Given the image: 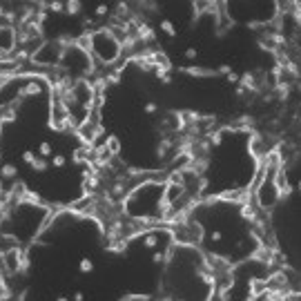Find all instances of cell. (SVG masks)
<instances>
[{
  "label": "cell",
  "instance_id": "17",
  "mask_svg": "<svg viewBox=\"0 0 301 301\" xmlns=\"http://www.w3.org/2000/svg\"><path fill=\"white\" fill-rule=\"evenodd\" d=\"M32 168H34L36 172H45V170L49 168V163L45 161V158H36V161H34V165H32Z\"/></svg>",
  "mask_w": 301,
  "mask_h": 301
},
{
  "label": "cell",
  "instance_id": "21",
  "mask_svg": "<svg viewBox=\"0 0 301 301\" xmlns=\"http://www.w3.org/2000/svg\"><path fill=\"white\" fill-rule=\"evenodd\" d=\"M65 161H67V158H65L63 154H56V156H52V165H54V168H63V165H65Z\"/></svg>",
  "mask_w": 301,
  "mask_h": 301
},
{
  "label": "cell",
  "instance_id": "3",
  "mask_svg": "<svg viewBox=\"0 0 301 301\" xmlns=\"http://www.w3.org/2000/svg\"><path fill=\"white\" fill-rule=\"evenodd\" d=\"M248 152H250V156L254 158L257 165H263V163H266V156H268L270 147L266 145V141H263L261 132H254L252 136L248 138Z\"/></svg>",
  "mask_w": 301,
  "mask_h": 301
},
{
  "label": "cell",
  "instance_id": "18",
  "mask_svg": "<svg viewBox=\"0 0 301 301\" xmlns=\"http://www.w3.org/2000/svg\"><path fill=\"white\" fill-rule=\"evenodd\" d=\"M47 9L54 11V14H58V11L65 9V3H58V0H54V3H47Z\"/></svg>",
  "mask_w": 301,
  "mask_h": 301
},
{
  "label": "cell",
  "instance_id": "20",
  "mask_svg": "<svg viewBox=\"0 0 301 301\" xmlns=\"http://www.w3.org/2000/svg\"><path fill=\"white\" fill-rule=\"evenodd\" d=\"M91 270H94V263H91L89 259H83V261H81V272L87 274V272H91Z\"/></svg>",
  "mask_w": 301,
  "mask_h": 301
},
{
  "label": "cell",
  "instance_id": "11",
  "mask_svg": "<svg viewBox=\"0 0 301 301\" xmlns=\"http://www.w3.org/2000/svg\"><path fill=\"white\" fill-rule=\"evenodd\" d=\"M158 241H161V232L158 230H150L143 235V245L145 248H156Z\"/></svg>",
  "mask_w": 301,
  "mask_h": 301
},
{
  "label": "cell",
  "instance_id": "1",
  "mask_svg": "<svg viewBox=\"0 0 301 301\" xmlns=\"http://www.w3.org/2000/svg\"><path fill=\"white\" fill-rule=\"evenodd\" d=\"M168 232H170L172 241L176 245H183V248H199L203 243V225L192 217L176 221L174 225L168 228Z\"/></svg>",
  "mask_w": 301,
  "mask_h": 301
},
{
  "label": "cell",
  "instance_id": "2",
  "mask_svg": "<svg viewBox=\"0 0 301 301\" xmlns=\"http://www.w3.org/2000/svg\"><path fill=\"white\" fill-rule=\"evenodd\" d=\"M67 121H70V109L60 101V96L52 94L49 96V125L56 132H65V130H70V127H67Z\"/></svg>",
  "mask_w": 301,
  "mask_h": 301
},
{
  "label": "cell",
  "instance_id": "5",
  "mask_svg": "<svg viewBox=\"0 0 301 301\" xmlns=\"http://www.w3.org/2000/svg\"><path fill=\"white\" fill-rule=\"evenodd\" d=\"M272 183H274V188H277V192H279L281 199H284V196L288 199V196L292 194V186L288 183V168H286V165H281V168L274 172Z\"/></svg>",
  "mask_w": 301,
  "mask_h": 301
},
{
  "label": "cell",
  "instance_id": "6",
  "mask_svg": "<svg viewBox=\"0 0 301 301\" xmlns=\"http://www.w3.org/2000/svg\"><path fill=\"white\" fill-rule=\"evenodd\" d=\"M248 288H250V294H248V299H245V301H257L259 297H266V292H268V281L261 279V277H250Z\"/></svg>",
  "mask_w": 301,
  "mask_h": 301
},
{
  "label": "cell",
  "instance_id": "10",
  "mask_svg": "<svg viewBox=\"0 0 301 301\" xmlns=\"http://www.w3.org/2000/svg\"><path fill=\"white\" fill-rule=\"evenodd\" d=\"M18 176V168L11 163H5L0 165V181H14Z\"/></svg>",
  "mask_w": 301,
  "mask_h": 301
},
{
  "label": "cell",
  "instance_id": "15",
  "mask_svg": "<svg viewBox=\"0 0 301 301\" xmlns=\"http://www.w3.org/2000/svg\"><path fill=\"white\" fill-rule=\"evenodd\" d=\"M161 29L170 36V38H174V36H176V27L172 25V20H161Z\"/></svg>",
  "mask_w": 301,
  "mask_h": 301
},
{
  "label": "cell",
  "instance_id": "26",
  "mask_svg": "<svg viewBox=\"0 0 301 301\" xmlns=\"http://www.w3.org/2000/svg\"><path fill=\"white\" fill-rule=\"evenodd\" d=\"M228 81H230V83H239V76H237L235 72H230V74H228Z\"/></svg>",
  "mask_w": 301,
  "mask_h": 301
},
{
  "label": "cell",
  "instance_id": "9",
  "mask_svg": "<svg viewBox=\"0 0 301 301\" xmlns=\"http://www.w3.org/2000/svg\"><path fill=\"white\" fill-rule=\"evenodd\" d=\"M179 72L190 74L194 78H212L217 76V70H207V67H179Z\"/></svg>",
  "mask_w": 301,
  "mask_h": 301
},
{
  "label": "cell",
  "instance_id": "12",
  "mask_svg": "<svg viewBox=\"0 0 301 301\" xmlns=\"http://www.w3.org/2000/svg\"><path fill=\"white\" fill-rule=\"evenodd\" d=\"M105 147L109 150V154H112V156H119V152H121V141H119V136L109 134V136L105 138Z\"/></svg>",
  "mask_w": 301,
  "mask_h": 301
},
{
  "label": "cell",
  "instance_id": "8",
  "mask_svg": "<svg viewBox=\"0 0 301 301\" xmlns=\"http://www.w3.org/2000/svg\"><path fill=\"white\" fill-rule=\"evenodd\" d=\"M42 89H45V81L42 78H29L27 83L20 87V98H25V96H40L42 94Z\"/></svg>",
  "mask_w": 301,
  "mask_h": 301
},
{
  "label": "cell",
  "instance_id": "22",
  "mask_svg": "<svg viewBox=\"0 0 301 301\" xmlns=\"http://www.w3.org/2000/svg\"><path fill=\"white\" fill-rule=\"evenodd\" d=\"M22 161H25V163H29V165H34V161H36V154H34L32 150H27V152H25V154H22Z\"/></svg>",
  "mask_w": 301,
  "mask_h": 301
},
{
  "label": "cell",
  "instance_id": "16",
  "mask_svg": "<svg viewBox=\"0 0 301 301\" xmlns=\"http://www.w3.org/2000/svg\"><path fill=\"white\" fill-rule=\"evenodd\" d=\"M25 294H27V290H18V292H9L7 297H5L3 301H22Z\"/></svg>",
  "mask_w": 301,
  "mask_h": 301
},
{
  "label": "cell",
  "instance_id": "24",
  "mask_svg": "<svg viewBox=\"0 0 301 301\" xmlns=\"http://www.w3.org/2000/svg\"><path fill=\"white\" fill-rule=\"evenodd\" d=\"M145 112H147V114H154V112H156V103H147V105H145Z\"/></svg>",
  "mask_w": 301,
  "mask_h": 301
},
{
  "label": "cell",
  "instance_id": "7",
  "mask_svg": "<svg viewBox=\"0 0 301 301\" xmlns=\"http://www.w3.org/2000/svg\"><path fill=\"white\" fill-rule=\"evenodd\" d=\"M3 257V266L7 274H18V259H20V245L14 250H7V252L0 254Z\"/></svg>",
  "mask_w": 301,
  "mask_h": 301
},
{
  "label": "cell",
  "instance_id": "13",
  "mask_svg": "<svg viewBox=\"0 0 301 301\" xmlns=\"http://www.w3.org/2000/svg\"><path fill=\"white\" fill-rule=\"evenodd\" d=\"M205 301H228V294H225V292H221V290H214V288H212Z\"/></svg>",
  "mask_w": 301,
  "mask_h": 301
},
{
  "label": "cell",
  "instance_id": "23",
  "mask_svg": "<svg viewBox=\"0 0 301 301\" xmlns=\"http://www.w3.org/2000/svg\"><path fill=\"white\" fill-rule=\"evenodd\" d=\"M107 14H109L107 5H98V7H96V16H107Z\"/></svg>",
  "mask_w": 301,
  "mask_h": 301
},
{
  "label": "cell",
  "instance_id": "28",
  "mask_svg": "<svg viewBox=\"0 0 301 301\" xmlns=\"http://www.w3.org/2000/svg\"><path fill=\"white\" fill-rule=\"evenodd\" d=\"M297 190H299V192H301V181H299V186H297Z\"/></svg>",
  "mask_w": 301,
  "mask_h": 301
},
{
  "label": "cell",
  "instance_id": "25",
  "mask_svg": "<svg viewBox=\"0 0 301 301\" xmlns=\"http://www.w3.org/2000/svg\"><path fill=\"white\" fill-rule=\"evenodd\" d=\"M186 58H196V49L194 47H190L188 52H186Z\"/></svg>",
  "mask_w": 301,
  "mask_h": 301
},
{
  "label": "cell",
  "instance_id": "4",
  "mask_svg": "<svg viewBox=\"0 0 301 301\" xmlns=\"http://www.w3.org/2000/svg\"><path fill=\"white\" fill-rule=\"evenodd\" d=\"M70 210H72L74 214H78V217H89V219H94V212H96V196H89V194L81 196V199L74 201V203L70 205Z\"/></svg>",
  "mask_w": 301,
  "mask_h": 301
},
{
  "label": "cell",
  "instance_id": "14",
  "mask_svg": "<svg viewBox=\"0 0 301 301\" xmlns=\"http://www.w3.org/2000/svg\"><path fill=\"white\" fill-rule=\"evenodd\" d=\"M83 9V5L81 3H78V0H72V3H65V11H67V14H78V11H81Z\"/></svg>",
  "mask_w": 301,
  "mask_h": 301
},
{
  "label": "cell",
  "instance_id": "19",
  "mask_svg": "<svg viewBox=\"0 0 301 301\" xmlns=\"http://www.w3.org/2000/svg\"><path fill=\"white\" fill-rule=\"evenodd\" d=\"M38 152H40V156H52V145L45 141V143L38 145Z\"/></svg>",
  "mask_w": 301,
  "mask_h": 301
},
{
  "label": "cell",
  "instance_id": "29",
  "mask_svg": "<svg viewBox=\"0 0 301 301\" xmlns=\"http://www.w3.org/2000/svg\"><path fill=\"white\" fill-rule=\"evenodd\" d=\"M60 301H67V299H60Z\"/></svg>",
  "mask_w": 301,
  "mask_h": 301
},
{
  "label": "cell",
  "instance_id": "27",
  "mask_svg": "<svg viewBox=\"0 0 301 301\" xmlns=\"http://www.w3.org/2000/svg\"><path fill=\"white\" fill-rule=\"evenodd\" d=\"M74 301H83V294H81V292H76V297H74Z\"/></svg>",
  "mask_w": 301,
  "mask_h": 301
}]
</instances>
